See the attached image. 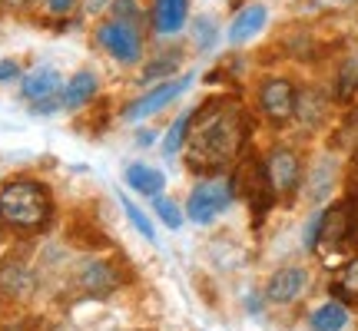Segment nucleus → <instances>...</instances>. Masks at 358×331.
I'll return each mask as SVG.
<instances>
[{"instance_id":"nucleus-1","label":"nucleus","mask_w":358,"mask_h":331,"mask_svg":"<svg viewBox=\"0 0 358 331\" xmlns=\"http://www.w3.org/2000/svg\"><path fill=\"white\" fill-rule=\"evenodd\" d=\"M243 136L245 116L236 103H206L199 113H192L189 136H186V163L192 172H216L236 159Z\"/></svg>"},{"instance_id":"nucleus-2","label":"nucleus","mask_w":358,"mask_h":331,"mask_svg":"<svg viewBox=\"0 0 358 331\" xmlns=\"http://www.w3.org/2000/svg\"><path fill=\"white\" fill-rule=\"evenodd\" d=\"M53 209V199L47 186H40L34 179H13L0 189V219L13 226V229L34 232L47 226Z\"/></svg>"},{"instance_id":"nucleus-3","label":"nucleus","mask_w":358,"mask_h":331,"mask_svg":"<svg viewBox=\"0 0 358 331\" xmlns=\"http://www.w3.org/2000/svg\"><path fill=\"white\" fill-rule=\"evenodd\" d=\"M232 199H236V189H232L229 179H203L186 199V216L196 226H209L222 212H229Z\"/></svg>"},{"instance_id":"nucleus-4","label":"nucleus","mask_w":358,"mask_h":331,"mask_svg":"<svg viewBox=\"0 0 358 331\" xmlns=\"http://www.w3.org/2000/svg\"><path fill=\"white\" fill-rule=\"evenodd\" d=\"M358 232V212L352 203L329 205L325 212L315 216V222L308 226V245H345Z\"/></svg>"},{"instance_id":"nucleus-5","label":"nucleus","mask_w":358,"mask_h":331,"mask_svg":"<svg viewBox=\"0 0 358 331\" xmlns=\"http://www.w3.org/2000/svg\"><path fill=\"white\" fill-rule=\"evenodd\" d=\"M232 189H236V196H243L245 203L252 205L256 219L266 216L272 199H275V189H272L268 172H266V163H259V159H245L239 166V172L232 179Z\"/></svg>"},{"instance_id":"nucleus-6","label":"nucleus","mask_w":358,"mask_h":331,"mask_svg":"<svg viewBox=\"0 0 358 331\" xmlns=\"http://www.w3.org/2000/svg\"><path fill=\"white\" fill-rule=\"evenodd\" d=\"M96 40H100V47L113 60L120 64H136L143 57V37L140 30L133 27V20H123V17H116V20H106V24L96 30Z\"/></svg>"},{"instance_id":"nucleus-7","label":"nucleus","mask_w":358,"mask_h":331,"mask_svg":"<svg viewBox=\"0 0 358 331\" xmlns=\"http://www.w3.org/2000/svg\"><path fill=\"white\" fill-rule=\"evenodd\" d=\"M192 77H182V80H169V83H159V87H153L150 93H143L140 100H133L123 110V119H129V123H136V119H146V116L159 113V110H166L173 100H179L186 89H189Z\"/></svg>"},{"instance_id":"nucleus-8","label":"nucleus","mask_w":358,"mask_h":331,"mask_svg":"<svg viewBox=\"0 0 358 331\" xmlns=\"http://www.w3.org/2000/svg\"><path fill=\"white\" fill-rule=\"evenodd\" d=\"M266 172L275 196H289L302 182V163H299V156L292 149H272L266 159Z\"/></svg>"},{"instance_id":"nucleus-9","label":"nucleus","mask_w":358,"mask_h":331,"mask_svg":"<svg viewBox=\"0 0 358 331\" xmlns=\"http://www.w3.org/2000/svg\"><path fill=\"white\" fill-rule=\"evenodd\" d=\"M295 87L289 80H268L262 83L259 89V103H262V113L268 119H275V123H285V119H292L295 116Z\"/></svg>"},{"instance_id":"nucleus-10","label":"nucleus","mask_w":358,"mask_h":331,"mask_svg":"<svg viewBox=\"0 0 358 331\" xmlns=\"http://www.w3.org/2000/svg\"><path fill=\"white\" fill-rule=\"evenodd\" d=\"M308 288V272L299 265H285L279 268L266 285V298L275 305H292L295 298H302Z\"/></svg>"},{"instance_id":"nucleus-11","label":"nucleus","mask_w":358,"mask_h":331,"mask_svg":"<svg viewBox=\"0 0 358 331\" xmlns=\"http://www.w3.org/2000/svg\"><path fill=\"white\" fill-rule=\"evenodd\" d=\"M266 20H268V10L262 7V3H249V7H243V10L232 17V24H229V43H232V47H243V43H249L252 37H259V34H262Z\"/></svg>"},{"instance_id":"nucleus-12","label":"nucleus","mask_w":358,"mask_h":331,"mask_svg":"<svg viewBox=\"0 0 358 331\" xmlns=\"http://www.w3.org/2000/svg\"><path fill=\"white\" fill-rule=\"evenodd\" d=\"M189 0H153V30L159 37H173L186 27Z\"/></svg>"},{"instance_id":"nucleus-13","label":"nucleus","mask_w":358,"mask_h":331,"mask_svg":"<svg viewBox=\"0 0 358 331\" xmlns=\"http://www.w3.org/2000/svg\"><path fill=\"white\" fill-rule=\"evenodd\" d=\"M60 89V73L53 66H37L34 73H27L24 83H20V93L24 100H34V103H43V100H53Z\"/></svg>"},{"instance_id":"nucleus-14","label":"nucleus","mask_w":358,"mask_h":331,"mask_svg":"<svg viewBox=\"0 0 358 331\" xmlns=\"http://www.w3.org/2000/svg\"><path fill=\"white\" fill-rule=\"evenodd\" d=\"M127 186L153 199V196H159V192H163V186H166V176H163L159 169H153V166L133 163V166H127Z\"/></svg>"},{"instance_id":"nucleus-15","label":"nucleus","mask_w":358,"mask_h":331,"mask_svg":"<svg viewBox=\"0 0 358 331\" xmlns=\"http://www.w3.org/2000/svg\"><path fill=\"white\" fill-rule=\"evenodd\" d=\"M96 89H100L96 77H93L90 70H83V73H77V77L66 83L60 106H66V110H80V106H87V103L93 100V96H96Z\"/></svg>"},{"instance_id":"nucleus-16","label":"nucleus","mask_w":358,"mask_h":331,"mask_svg":"<svg viewBox=\"0 0 358 331\" xmlns=\"http://www.w3.org/2000/svg\"><path fill=\"white\" fill-rule=\"evenodd\" d=\"M308 325H312V331H342L348 325V308L342 302H325L312 311Z\"/></svg>"},{"instance_id":"nucleus-17","label":"nucleus","mask_w":358,"mask_h":331,"mask_svg":"<svg viewBox=\"0 0 358 331\" xmlns=\"http://www.w3.org/2000/svg\"><path fill=\"white\" fill-rule=\"evenodd\" d=\"M80 285H83L90 295H106L116 285V275L106 262H90V265L83 268V275H80Z\"/></svg>"},{"instance_id":"nucleus-18","label":"nucleus","mask_w":358,"mask_h":331,"mask_svg":"<svg viewBox=\"0 0 358 331\" xmlns=\"http://www.w3.org/2000/svg\"><path fill=\"white\" fill-rule=\"evenodd\" d=\"M332 292H335V298H338L345 308L348 305H358V258H352V262L342 268V275L335 279Z\"/></svg>"},{"instance_id":"nucleus-19","label":"nucleus","mask_w":358,"mask_h":331,"mask_svg":"<svg viewBox=\"0 0 358 331\" xmlns=\"http://www.w3.org/2000/svg\"><path fill=\"white\" fill-rule=\"evenodd\" d=\"M116 199H120V205H123V212H127V219L133 222V229L140 232L146 242L156 245V232H153V222H150V216L143 212L140 205L133 203V199H127V192H116Z\"/></svg>"},{"instance_id":"nucleus-20","label":"nucleus","mask_w":358,"mask_h":331,"mask_svg":"<svg viewBox=\"0 0 358 331\" xmlns=\"http://www.w3.org/2000/svg\"><path fill=\"white\" fill-rule=\"evenodd\" d=\"M189 123H192V113H182L176 123L169 126L166 140H163V156H166V159H173V156L179 153V146L186 142V136H189Z\"/></svg>"},{"instance_id":"nucleus-21","label":"nucleus","mask_w":358,"mask_h":331,"mask_svg":"<svg viewBox=\"0 0 358 331\" xmlns=\"http://www.w3.org/2000/svg\"><path fill=\"white\" fill-rule=\"evenodd\" d=\"M153 209H156V216L166 222V229H179V226H182V212H179V205L173 203V199H166L163 192L153 196Z\"/></svg>"},{"instance_id":"nucleus-22","label":"nucleus","mask_w":358,"mask_h":331,"mask_svg":"<svg viewBox=\"0 0 358 331\" xmlns=\"http://www.w3.org/2000/svg\"><path fill=\"white\" fill-rule=\"evenodd\" d=\"M192 37H196L199 50H213L216 47V24H213V17H199L196 27H192Z\"/></svg>"},{"instance_id":"nucleus-23","label":"nucleus","mask_w":358,"mask_h":331,"mask_svg":"<svg viewBox=\"0 0 358 331\" xmlns=\"http://www.w3.org/2000/svg\"><path fill=\"white\" fill-rule=\"evenodd\" d=\"M358 89V60H352V64H345V70H342V80H338V96H352Z\"/></svg>"},{"instance_id":"nucleus-24","label":"nucleus","mask_w":358,"mask_h":331,"mask_svg":"<svg viewBox=\"0 0 358 331\" xmlns=\"http://www.w3.org/2000/svg\"><path fill=\"white\" fill-rule=\"evenodd\" d=\"M77 3H80V0H47V10L60 17V13H70Z\"/></svg>"},{"instance_id":"nucleus-25","label":"nucleus","mask_w":358,"mask_h":331,"mask_svg":"<svg viewBox=\"0 0 358 331\" xmlns=\"http://www.w3.org/2000/svg\"><path fill=\"white\" fill-rule=\"evenodd\" d=\"M20 73V66H17V60H0V83H7V80H13Z\"/></svg>"},{"instance_id":"nucleus-26","label":"nucleus","mask_w":358,"mask_h":331,"mask_svg":"<svg viewBox=\"0 0 358 331\" xmlns=\"http://www.w3.org/2000/svg\"><path fill=\"white\" fill-rule=\"evenodd\" d=\"M136 142H140V146H150V142H156V133H150V129H143L140 136H136Z\"/></svg>"},{"instance_id":"nucleus-27","label":"nucleus","mask_w":358,"mask_h":331,"mask_svg":"<svg viewBox=\"0 0 358 331\" xmlns=\"http://www.w3.org/2000/svg\"><path fill=\"white\" fill-rule=\"evenodd\" d=\"M0 3H7V7H24V3H30V0H0Z\"/></svg>"}]
</instances>
